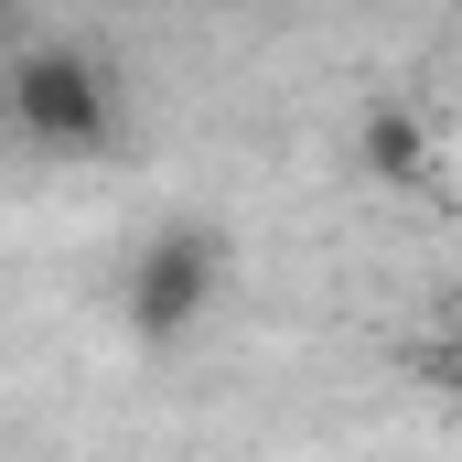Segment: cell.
Masks as SVG:
<instances>
[{
	"instance_id": "cell-1",
	"label": "cell",
	"mask_w": 462,
	"mask_h": 462,
	"mask_svg": "<svg viewBox=\"0 0 462 462\" xmlns=\"http://www.w3.org/2000/svg\"><path fill=\"white\" fill-rule=\"evenodd\" d=\"M11 129L43 162H108L118 140H129V87H118V65L97 43L43 32V43L11 54Z\"/></svg>"
},
{
	"instance_id": "cell-2",
	"label": "cell",
	"mask_w": 462,
	"mask_h": 462,
	"mask_svg": "<svg viewBox=\"0 0 462 462\" xmlns=\"http://www.w3.org/2000/svg\"><path fill=\"white\" fill-rule=\"evenodd\" d=\"M216 301H226V226H205V216L151 226L140 247H129V269H118V323H129L151 355L194 345Z\"/></svg>"
},
{
	"instance_id": "cell-3",
	"label": "cell",
	"mask_w": 462,
	"mask_h": 462,
	"mask_svg": "<svg viewBox=\"0 0 462 462\" xmlns=\"http://www.w3.org/2000/svg\"><path fill=\"white\" fill-rule=\"evenodd\" d=\"M355 162H365L376 183H420V172H430V140H420V118L376 108L365 129H355Z\"/></svg>"
}]
</instances>
